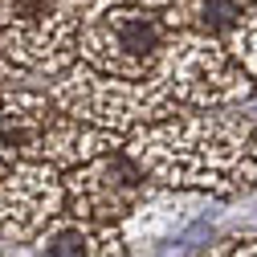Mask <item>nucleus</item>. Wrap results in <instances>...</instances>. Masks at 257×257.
Segmentation results:
<instances>
[{"instance_id": "nucleus-1", "label": "nucleus", "mask_w": 257, "mask_h": 257, "mask_svg": "<svg viewBox=\"0 0 257 257\" xmlns=\"http://www.w3.org/2000/svg\"><path fill=\"white\" fill-rule=\"evenodd\" d=\"M122 151L147 184L172 192L229 204L257 188V114L245 110H176L126 135Z\"/></svg>"}, {"instance_id": "nucleus-2", "label": "nucleus", "mask_w": 257, "mask_h": 257, "mask_svg": "<svg viewBox=\"0 0 257 257\" xmlns=\"http://www.w3.org/2000/svg\"><path fill=\"white\" fill-rule=\"evenodd\" d=\"M41 90H45V98L53 102L57 114L78 118L86 126H98V131H110L118 139L176 114V106L159 94L155 82L106 78V74H94V70L78 66V61L70 70H61L57 78L41 82Z\"/></svg>"}, {"instance_id": "nucleus-3", "label": "nucleus", "mask_w": 257, "mask_h": 257, "mask_svg": "<svg viewBox=\"0 0 257 257\" xmlns=\"http://www.w3.org/2000/svg\"><path fill=\"white\" fill-rule=\"evenodd\" d=\"M151 82L176 110H241L257 98L224 41L200 33H172Z\"/></svg>"}, {"instance_id": "nucleus-4", "label": "nucleus", "mask_w": 257, "mask_h": 257, "mask_svg": "<svg viewBox=\"0 0 257 257\" xmlns=\"http://www.w3.org/2000/svg\"><path fill=\"white\" fill-rule=\"evenodd\" d=\"M168 41H172V29L164 25L159 13L114 0V5L94 9L82 21L74 53H78V66L94 74L122 78V82H151Z\"/></svg>"}, {"instance_id": "nucleus-5", "label": "nucleus", "mask_w": 257, "mask_h": 257, "mask_svg": "<svg viewBox=\"0 0 257 257\" xmlns=\"http://www.w3.org/2000/svg\"><path fill=\"white\" fill-rule=\"evenodd\" d=\"M78 29L74 0H0V61L41 86L78 61Z\"/></svg>"}, {"instance_id": "nucleus-6", "label": "nucleus", "mask_w": 257, "mask_h": 257, "mask_svg": "<svg viewBox=\"0 0 257 257\" xmlns=\"http://www.w3.org/2000/svg\"><path fill=\"white\" fill-rule=\"evenodd\" d=\"M66 192V212L94 224H122L147 192L143 172L126 159V151H110L86 168H74L61 176Z\"/></svg>"}, {"instance_id": "nucleus-7", "label": "nucleus", "mask_w": 257, "mask_h": 257, "mask_svg": "<svg viewBox=\"0 0 257 257\" xmlns=\"http://www.w3.org/2000/svg\"><path fill=\"white\" fill-rule=\"evenodd\" d=\"M66 212L61 172L17 159L0 180V245H33Z\"/></svg>"}, {"instance_id": "nucleus-8", "label": "nucleus", "mask_w": 257, "mask_h": 257, "mask_svg": "<svg viewBox=\"0 0 257 257\" xmlns=\"http://www.w3.org/2000/svg\"><path fill=\"white\" fill-rule=\"evenodd\" d=\"M126 139L110 135V131H98V126H86L78 118H66V114H53V122L45 126V135L37 139L29 164H45L53 172H74V168H86L94 159H102L110 151H122Z\"/></svg>"}, {"instance_id": "nucleus-9", "label": "nucleus", "mask_w": 257, "mask_h": 257, "mask_svg": "<svg viewBox=\"0 0 257 257\" xmlns=\"http://www.w3.org/2000/svg\"><path fill=\"white\" fill-rule=\"evenodd\" d=\"M204 204V196H192V192H172V188H159V184H147V192L139 196V204L131 208V216H126L118 229L126 237V245H131V253L139 245H155L172 237L180 224H188L192 216H196V208Z\"/></svg>"}, {"instance_id": "nucleus-10", "label": "nucleus", "mask_w": 257, "mask_h": 257, "mask_svg": "<svg viewBox=\"0 0 257 257\" xmlns=\"http://www.w3.org/2000/svg\"><path fill=\"white\" fill-rule=\"evenodd\" d=\"M29 249H37L41 257H131L118 224H94L70 212H61Z\"/></svg>"}, {"instance_id": "nucleus-11", "label": "nucleus", "mask_w": 257, "mask_h": 257, "mask_svg": "<svg viewBox=\"0 0 257 257\" xmlns=\"http://www.w3.org/2000/svg\"><path fill=\"white\" fill-rule=\"evenodd\" d=\"M53 102L45 98L41 86H9L0 90V143H5L17 159H29L53 122Z\"/></svg>"}, {"instance_id": "nucleus-12", "label": "nucleus", "mask_w": 257, "mask_h": 257, "mask_svg": "<svg viewBox=\"0 0 257 257\" xmlns=\"http://www.w3.org/2000/svg\"><path fill=\"white\" fill-rule=\"evenodd\" d=\"M237 13L241 9L233 0H172L159 17H164V25L172 33H200V37L224 41V33L233 29Z\"/></svg>"}, {"instance_id": "nucleus-13", "label": "nucleus", "mask_w": 257, "mask_h": 257, "mask_svg": "<svg viewBox=\"0 0 257 257\" xmlns=\"http://www.w3.org/2000/svg\"><path fill=\"white\" fill-rule=\"evenodd\" d=\"M224 49L233 53V61L241 66V74H245V78L253 82V90H257V5L237 13L233 29L224 33Z\"/></svg>"}, {"instance_id": "nucleus-14", "label": "nucleus", "mask_w": 257, "mask_h": 257, "mask_svg": "<svg viewBox=\"0 0 257 257\" xmlns=\"http://www.w3.org/2000/svg\"><path fill=\"white\" fill-rule=\"evenodd\" d=\"M229 257H257V237H237V245L229 249Z\"/></svg>"}, {"instance_id": "nucleus-15", "label": "nucleus", "mask_w": 257, "mask_h": 257, "mask_svg": "<svg viewBox=\"0 0 257 257\" xmlns=\"http://www.w3.org/2000/svg\"><path fill=\"white\" fill-rule=\"evenodd\" d=\"M237 245V237H224V241H212L204 253H196V257H229V249Z\"/></svg>"}, {"instance_id": "nucleus-16", "label": "nucleus", "mask_w": 257, "mask_h": 257, "mask_svg": "<svg viewBox=\"0 0 257 257\" xmlns=\"http://www.w3.org/2000/svg\"><path fill=\"white\" fill-rule=\"evenodd\" d=\"M126 5H135V9H151V13H164L172 0H126Z\"/></svg>"}, {"instance_id": "nucleus-17", "label": "nucleus", "mask_w": 257, "mask_h": 257, "mask_svg": "<svg viewBox=\"0 0 257 257\" xmlns=\"http://www.w3.org/2000/svg\"><path fill=\"white\" fill-rule=\"evenodd\" d=\"M13 164H17V155H13V151H9L5 143H0V180L9 176V168H13Z\"/></svg>"}, {"instance_id": "nucleus-18", "label": "nucleus", "mask_w": 257, "mask_h": 257, "mask_svg": "<svg viewBox=\"0 0 257 257\" xmlns=\"http://www.w3.org/2000/svg\"><path fill=\"white\" fill-rule=\"evenodd\" d=\"M74 5L82 9V21H86V17L94 13V9H102V5H114V0H74Z\"/></svg>"}, {"instance_id": "nucleus-19", "label": "nucleus", "mask_w": 257, "mask_h": 257, "mask_svg": "<svg viewBox=\"0 0 257 257\" xmlns=\"http://www.w3.org/2000/svg\"><path fill=\"white\" fill-rule=\"evenodd\" d=\"M233 5H237V9H253V5H257V0H233Z\"/></svg>"}, {"instance_id": "nucleus-20", "label": "nucleus", "mask_w": 257, "mask_h": 257, "mask_svg": "<svg viewBox=\"0 0 257 257\" xmlns=\"http://www.w3.org/2000/svg\"><path fill=\"white\" fill-rule=\"evenodd\" d=\"M0 257H13V253H9V249H5V253H0Z\"/></svg>"}, {"instance_id": "nucleus-21", "label": "nucleus", "mask_w": 257, "mask_h": 257, "mask_svg": "<svg viewBox=\"0 0 257 257\" xmlns=\"http://www.w3.org/2000/svg\"><path fill=\"white\" fill-rule=\"evenodd\" d=\"M0 253H5V249H0Z\"/></svg>"}]
</instances>
